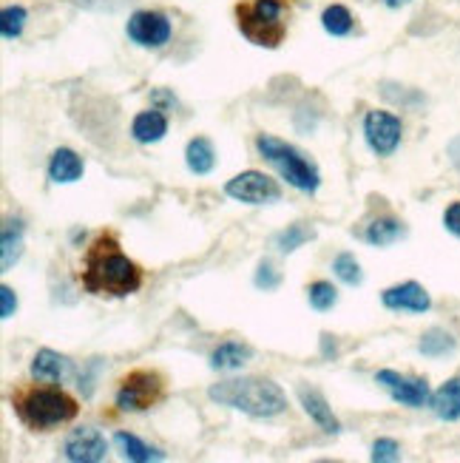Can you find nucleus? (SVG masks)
Segmentation results:
<instances>
[{
  "mask_svg": "<svg viewBox=\"0 0 460 463\" xmlns=\"http://www.w3.org/2000/svg\"><path fill=\"white\" fill-rule=\"evenodd\" d=\"M165 398V378L157 370H131L117 390V406L126 413H145Z\"/></svg>",
  "mask_w": 460,
  "mask_h": 463,
  "instance_id": "423d86ee",
  "label": "nucleus"
},
{
  "mask_svg": "<svg viewBox=\"0 0 460 463\" xmlns=\"http://www.w3.org/2000/svg\"><path fill=\"white\" fill-rule=\"evenodd\" d=\"M403 234H407V228H403L401 220H395V216H378V220H372L367 230H364V239L375 244V248H387V244L398 242Z\"/></svg>",
  "mask_w": 460,
  "mask_h": 463,
  "instance_id": "f3484780",
  "label": "nucleus"
},
{
  "mask_svg": "<svg viewBox=\"0 0 460 463\" xmlns=\"http://www.w3.org/2000/svg\"><path fill=\"white\" fill-rule=\"evenodd\" d=\"M185 166H188V171L196 174V176H205V174L213 171L216 151H213V145H211L208 137H196V140L188 143V148H185Z\"/></svg>",
  "mask_w": 460,
  "mask_h": 463,
  "instance_id": "6ab92c4d",
  "label": "nucleus"
},
{
  "mask_svg": "<svg viewBox=\"0 0 460 463\" xmlns=\"http://www.w3.org/2000/svg\"><path fill=\"white\" fill-rule=\"evenodd\" d=\"M401 117L389 112H367L364 117V140L378 157H392L401 145Z\"/></svg>",
  "mask_w": 460,
  "mask_h": 463,
  "instance_id": "6e6552de",
  "label": "nucleus"
},
{
  "mask_svg": "<svg viewBox=\"0 0 460 463\" xmlns=\"http://www.w3.org/2000/svg\"><path fill=\"white\" fill-rule=\"evenodd\" d=\"M83 171H86L83 159H80L77 151H72V148H58L49 159V180L58 182V185L77 182L80 176H83Z\"/></svg>",
  "mask_w": 460,
  "mask_h": 463,
  "instance_id": "2eb2a0df",
  "label": "nucleus"
},
{
  "mask_svg": "<svg viewBox=\"0 0 460 463\" xmlns=\"http://www.w3.org/2000/svg\"><path fill=\"white\" fill-rule=\"evenodd\" d=\"M12 410L32 432H49L77 418L80 404L60 387L26 384L12 392Z\"/></svg>",
  "mask_w": 460,
  "mask_h": 463,
  "instance_id": "f03ea898",
  "label": "nucleus"
},
{
  "mask_svg": "<svg viewBox=\"0 0 460 463\" xmlns=\"http://www.w3.org/2000/svg\"><path fill=\"white\" fill-rule=\"evenodd\" d=\"M316 236V230L304 225V222H295V225H288L281 230V234L276 236V248L281 253H293V251H299L302 244H307L310 239Z\"/></svg>",
  "mask_w": 460,
  "mask_h": 463,
  "instance_id": "393cba45",
  "label": "nucleus"
},
{
  "mask_svg": "<svg viewBox=\"0 0 460 463\" xmlns=\"http://www.w3.org/2000/svg\"><path fill=\"white\" fill-rule=\"evenodd\" d=\"M307 302H310V307H313V310L327 313V310H333L335 302H338V290L333 288L330 282H313V284L307 288Z\"/></svg>",
  "mask_w": 460,
  "mask_h": 463,
  "instance_id": "a878e982",
  "label": "nucleus"
},
{
  "mask_svg": "<svg viewBox=\"0 0 460 463\" xmlns=\"http://www.w3.org/2000/svg\"><path fill=\"white\" fill-rule=\"evenodd\" d=\"M375 381L392 395V401H398L403 406L418 410V406L432 404V392H429V384L424 378H407L395 370H381L375 375Z\"/></svg>",
  "mask_w": 460,
  "mask_h": 463,
  "instance_id": "9d476101",
  "label": "nucleus"
},
{
  "mask_svg": "<svg viewBox=\"0 0 460 463\" xmlns=\"http://www.w3.org/2000/svg\"><path fill=\"white\" fill-rule=\"evenodd\" d=\"M333 274L341 279L344 284H361L364 274H361V265H358V259L353 253H338L335 256V262H333Z\"/></svg>",
  "mask_w": 460,
  "mask_h": 463,
  "instance_id": "bb28decb",
  "label": "nucleus"
},
{
  "mask_svg": "<svg viewBox=\"0 0 460 463\" xmlns=\"http://www.w3.org/2000/svg\"><path fill=\"white\" fill-rule=\"evenodd\" d=\"M443 225H446V230H449L452 236L460 239V202H452V205L446 208V213H443Z\"/></svg>",
  "mask_w": 460,
  "mask_h": 463,
  "instance_id": "473e14b6",
  "label": "nucleus"
},
{
  "mask_svg": "<svg viewBox=\"0 0 460 463\" xmlns=\"http://www.w3.org/2000/svg\"><path fill=\"white\" fill-rule=\"evenodd\" d=\"M446 151H449V159H452V166L460 171V134H457V137L449 143V148H446Z\"/></svg>",
  "mask_w": 460,
  "mask_h": 463,
  "instance_id": "72a5a7b5",
  "label": "nucleus"
},
{
  "mask_svg": "<svg viewBox=\"0 0 460 463\" xmlns=\"http://www.w3.org/2000/svg\"><path fill=\"white\" fill-rule=\"evenodd\" d=\"M253 284L259 290L270 293V290H276L279 284H281V274H279V267L270 262V259H262L259 267H256V276H253Z\"/></svg>",
  "mask_w": 460,
  "mask_h": 463,
  "instance_id": "c85d7f7f",
  "label": "nucleus"
},
{
  "mask_svg": "<svg viewBox=\"0 0 460 463\" xmlns=\"http://www.w3.org/2000/svg\"><path fill=\"white\" fill-rule=\"evenodd\" d=\"M381 302L387 310H395V313H426L432 307L429 293L418 282H403V284H395V288L384 290Z\"/></svg>",
  "mask_w": 460,
  "mask_h": 463,
  "instance_id": "f8f14e48",
  "label": "nucleus"
},
{
  "mask_svg": "<svg viewBox=\"0 0 460 463\" xmlns=\"http://www.w3.org/2000/svg\"><path fill=\"white\" fill-rule=\"evenodd\" d=\"M74 373V364L72 359L60 356L54 350H37V356L32 359V375L37 381H65Z\"/></svg>",
  "mask_w": 460,
  "mask_h": 463,
  "instance_id": "4468645a",
  "label": "nucleus"
},
{
  "mask_svg": "<svg viewBox=\"0 0 460 463\" xmlns=\"http://www.w3.org/2000/svg\"><path fill=\"white\" fill-rule=\"evenodd\" d=\"M321 26H324V32L333 35V37H344L353 32V15H349V9L341 6V4H333L324 9V15H321Z\"/></svg>",
  "mask_w": 460,
  "mask_h": 463,
  "instance_id": "b1692460",
  "label": "nucleus"
},
{
  "mask_svg": "<svg viewBox=\"0 0 460 463\" xmlns=\"http://www.w3.org/2000/svg\"><path fill=\"white\" fill-rule=\"evenodd\" d=\"M114 441L119 446V452H123L126 460H137V463H151V460H165V452H159V449L148 446L145 441H140L137 435L131 432H117Z\"/></svg>",
  "mask_w": 460,
  "mask_h": 463,
  "instance_id": "412c9836",
  "label": "nucleus"
},
{
  "mask_svg": "<svg viewBox=\"0 0 460 463\" xmlns=\"http://www.w3.org/2000/svg\"><path fill=\"white\" fill-rule=\"evenodd\" d=\"M418 350H421L424 356H429V359H443L455 350V338H452V333L441 330V327H432V330H426L421 336Z\"/></svg>",
  "mask_w": 460,
  "mask_h": 463,
  "instance_id": "5701e85b",
  "label": "nucleus"
},
{
  "mask_svg": "<svg viewBox=\"0 0 460 463\" xmlns=\"http://www.w3.org/2000/svg\"><path fill=\"white\" fill-rule=\"evenodd\" d=\"M253 356V350L242 342H225L211 352V367L213 370H239L242 364H248Z\"/></svg>",
  "mask_w": 460,
  "mask_h": 463,
  "instance_id": "aec40b11",
  "label": "nucleus"
},
{
  "mask_svg": "<svg viewBox=\"0 0 460 463\" xmlns=\"http://www.w3.org/2000/svg\"><path fill=\"white\" fill-rule=\"evenodd\" d=\"M299 401H302V406H304V413L316 421V424L324 429V432H330V435H338L341 432V424H338V418L333 415V410H330V404H327V398L316 390V387H307V384H299Z\"/></svg>",
  "mask_w": 460,
  "mask_h": 463,
  "instance_id": "ddd939ff",
  "label": "nucleus"
},
{
  "mask_svg": "<svg viewBox=\"0 0 460 463\" xmlns=\"http://www.w3.org/2000/svg\"><path fill=\"white\" fill-rule=\"evenodd\" d=\"M0 253H4V259H0V267H4V274H9L12 267H15V262L20 259L23 253V222H6L4 228V248H0Z\"/></svg>",
  "mask_w": 460,
  "mask_h": 463,
  "instance_id": "4be33fe9",
  "label": "nucleus"
},
{
  "mask_svg": "<svg viewBox=\"0 0 460 463\" xmlns=\"http://www.w3.org/2000/svg\"><path fill=\"white\" fill-rule=\"evenodd\" d=\"M26 18H29V12L23 6H6L4 15H0V32H4L6 40H15L20 37L23 26H26Z\"/></svg>",
  "mask_w": 460,
  "mask_h": 463,
  "instance_id": "cd10ccee",
  "label": "nucleus"
},
{
  "mask_svg": "<svg viewBox=\"0 0 460 463\" xmlns=\"http://www.w3.org/2000/svg\"><path fill=\"white\" fill-rule=\"evenodd\" d=\"M381 94H384L387 100L398 103V105H403V108H418V105H424V94H418L415 89H403V86H401V91H392V83H384V86H381Z\"/></svg>",
  "mask_w": 460,
  "mask_h": 463,
  "instance_id": "c756f323",
  "label": "nucleus"
},
{
  "mask_svg": "<svg viewBox=\"0 0 460 463\" xmlns=\"http://www.w3.org/2000/svg\"><path fill=\"white\" fill-rule=\"evenodd\" d=\"M370 458L375 463H395V460H401V446L392 438H378L372 444V455Z\"/></svg>",
  "mask_w": 460,
  "mask_h": 463,
  "instance_id": "7c9ffc66",
  "label": "nucleus"
},
{
  "mask_svg": "<svg viewBox=\"0 0 460 463\" xmlns=\"http://www.w3.org/2000/svg\"><path fill=\"white\" fill-rule=\"evenodd\" d=\"M15 313H18V296L9 284H4L0 288V319H12Z\"/></svg>",
  "mask_w": 460,
  "mask_h": 463,
  "instance_id": "2f4dec72",
  "label": "nucleus"
},
{
  "mask_svg": "<svg viewBox=\"0 0 460 463\" xmlns=\"http://www.w3.org/2000/svg\"><path fill=\"white\" fill-rule=\"evenodd\" d=\"M384 4H387L389 9H401V6H407V4H412V0H384Z\"/></svg>",
  "mask_w": 460,
  "mask_h": 463,
  "instance_id": "f704fd0d",
  "label": "nucleus"
},
{
  "mask_svg": "<svg viewBox=\"0 0 460 463\" xmlns=\"http://www.w3.org/2000/svg\"><path fill=\"white\" fill-rule=\"evenodd\" d=\"M208 398L253 418H273L288 410L284 390L270 378H230L208 390Z\"/></svg>",
  "mask_w": 460,
  "mask_h": 463,
  "instance_id": "7ed1b4c3",
  "label": "nucleus"
},
{
  "mask_svg": "<svg viewBox=\"0 0 460 463\" xmlns=\"http://www.w3.org/2000/svg\"><path fill=\"white\" fill-rule=\"evenodd\" d=\"M126 35L134 40L137 46H145V49H159L165 46L173 29H171V20L162 15V12H151V9H142V12H134L128 18V26H126Z\"/></svg>",
  "mask_w": 460,
  "mask_h": 463,
  "instance_id": "1a4fd4ad",
  "label": "nucleus"
},
{
  "mask_svg": "<svg viewBox=\"0 0 460 463\" xmlns=\"http://www.w3.org/2000/svg\"><path fill=\"white\" fill-rule=\"evenodd\" d=\"M168 134V120L159 108H151V112H140L131 122V137L142 143V145H151L159 143L162 137Z\"/></svg>",
  "mask_w": 460,
  "mask_h": 463,
  "instance_id": "dca6fc26",
  "label": "nucleus"
},
{
  "mask_svg": "<svg viewBox=\"0 0 460 463\" xmlns=\"http://www.w3.org/2000/svg\"><path fill=\"white\" fill-rule=\"evenodd\" d=\"M432 410H435V415L441 421L460 418V375L449 378L435 395H432Z\"/></svg>",
  "mask_w": 460,
  "mask_h": 463,
  "instance_id": "a211bd4d",
  "label": "nucleus"
},
{
  "mask_svg": "<svg viewBox=\"0 0 460 463\" xmlns=\"http://www.w3.org/2000/svg\"><path fill=\"white\" fill-rule=\"evenodd\" d=\"M108 455V444L100 435V429L94 427H83L74 429L65 441V458L72 463H100Z\"/></svg>",
  "mask_w": 460,
  "mask_h": 463,
  "instance_id": "9b49d317",
  "label": "nucleus"
},
{
  "mask_svg": "<svg viewBox=\"0 0 460 463\" xmlns=\"http://www.w3.org/2000/svg\"><path fill=\"white\" fill-rule=\"evenodd\" d=\"M80 284L91 296L126 298L142 288V267L123 253L114 234H100L83 256Z\"/></svg>",
  "mask_w": 460,
  "mask_h": 463,
  "instance_id": "f257e3e1",
  "label": "nucleus"
},
{
  "mask_svg": "<svg viewBox=\"0 0 460 463\" xmlns=\"http://www.w3.org/2000/svg\"><path fill=\"white\" fill-rule=\"evenodd\" d=\"M256 148H259V154L281 174V180H288V185H293L295 190H302V194H316L321 188L318 168L299 151V148L273 137V134H259V137H256Z\"/></svg>",
  "mask_w": 460,
  "mask_h": 463,
  "instance_id": "39448f33",
  "label": "nucleus"
},
{
  "mask_svg": "<svg viewBox=\"0 0 460 463\" xmlns=\"http://www.w3.org/2000/svg\"><path fill=\"white\" fill-rule=\"evenodd\" d=\"M225 194L236 202H248V205H267V202L281 199V188L262 171H245L227 180Z\"/></svg>",
  "mask_w": 460,
  "mask_h": 463,
  "instance_id": "0eeeda50",
  "label": "nucleus"
},
{
  "mask_svg": "<svg viewBox=\"0 0 460 463\" xmlns=\"http://www.w3.org/2000/svg\"><path fill=\"white\" fill-rule=\"evenodd\" d=\"M234 12L239 32L253 46H281L284 35H288V0H242Z\"/></svg>",
  "mask_w": 460,
  "mask_h": 463,
  "instance_id": "20e7f679",
  "label": "nucleus"
}]
</instances>
